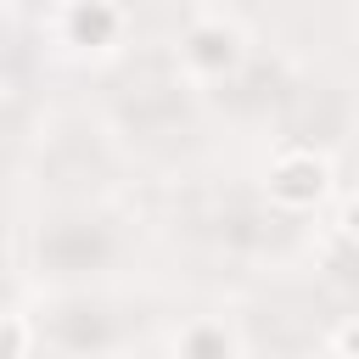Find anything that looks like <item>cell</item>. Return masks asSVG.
<instances>
[{"mask_svg": "<svg viewBox=\"0 0 359 359\" xmlns=\"http://www.w3.org/2000/svg\"><path fill=\"white\" fill-rule=\"evenodd\" d=\"M264 196L280 213H314L331 196V157L314 151L309 140H286L264 163Z\"/></svg>", "mask_w": 359, "mask_h": 359, "instance_id": "cell-1", "label": "cell"}, {"mask_svg": "<svg viewBox=\"0 0 359 359\" xmlns=\"http://www.w3.org/2000/svg\"><path fill=\"white\" fill-rule=\"evenodd\" d=\"M247 67V34L224 17H196L180 34V79L185 84H224Z\"/></svg>", "mask_w": 359, "mask_h": 359, "instance_id": "cell-2", "label": "cell"}, {"mask_svg": "<svg viewBox=\"0 0 359 359\" xmlns=\"http://www.w3.org/2000/svg\"><path fill=\"white\" fill-rule=\"evenodd\" d=\"M50 34L67 56H112L129 34V11L118 0H62Z\"/></svg>", "mask_w": 359, "mask_h": 359, "instance_id": "cell-3", "label": "cell"}, {"mask_svg": "<svg viewBox=\"0 0 359 359\" xmlns=\"http://www.w3.org/2000/svg\"><path fill=\"white\" fill-rule=\"evenodd\" d=\"M174 359H241V337H236L230 320L202 314L174 337Z\"/></svg>", "mask_w": 359, "mask_h": 359, "instance_id": "cell-4", "label": "cell"}, {"mask_svg": "<svg viewBox=\"0 0 359 359\" xmlns=\"http://www.w3.org/2000/svg\"><path fill=\"white\" fill-rule=\"evenodd\" d=\"M28 342H34L28 320L11 314V309H0V359H28Z\"/></svg>", "mask_w": 359, "mask_h": 359, "instance_id": "cell-5", "label": "cell"}, {"mask_svg": "<svg viewBox=\"0 0 359 359\" xmlns=\"http://www.w3.org/2000/svg\"><path fill=\"white\" fill-rule=\"evenodd\" d=\"M331 353H337V359H359V314H348V320L331 331Z\"/></svg>", "mask_w": 359, "mask_h": 359, "instance_id": "cell-6", "label": "cell"}, {"mask_svg": "<svg viewBox=\"0 0 359 359\" xmlns=\"http://www.w3.org/2000/svg\"><path fill=\"white\" fill-rule=\"evenodd\" d=\"M337 236H342V241H353V247H359V191H353V196H348V202H342V213H337Z\"/></svg>", "mask_w": 359, "mask_h": 359, "instance_id": "cell-7", "label": "cell"}]
</instances>
